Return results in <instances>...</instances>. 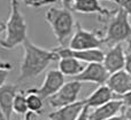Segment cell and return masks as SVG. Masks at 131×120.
<instances>
[{
  "label": "cell",
  "mask_w": 131,
  "mask_h": 120,
  "mask_svg": "<svg viewBox=\"0 0 131 120\" xmlns=\"http://www.w3.org/2000/svg\"><path fill=\"white\" fill-rule=\"evenodd\" d=\"M23 57L20 65V76L17 80H27L36 78L50 65L51 62L59 59L54 50L38 47L31 40L27 39L23 42Z\"/></svg>",
  "instance_id": "6da1fadb"
},
{
  "label": "cell",
  "mask_w": 131,
  "mask_h": 120,
  "mask_svg": "<svg viewBox=\"0 0 131 120\" xmlns=\"http://www.w3.org/2000/svg\"><path fill=\"white\" fill-rule=\"evenodd\" d=\"M6 24L5 38L0 39V46L4 49H13L20 45H23L28 39V25L25 18L20 10L17 0L10 1V13Z\"/></svg>",
  "instance_id": "7a4b0ae2"
},
{
  "label": "cell",
  "mask_w": 131,
  "mask_h": 120,
  "mask_svg": "<svg viewBox=\"0 0 131 120\" xmlns=\"http://www.w3.org/2000/svg\"><path fill=\"white\" fill-rule=\"evenodd\" d=\"M45 20L50 24L55 39L61 46H66L68 38L74 32V27H76L71 10L64 7H51L45 13Z\"/></svg>",
  "instance_id": "3957f363"
},
{
  "label": "cell",
  "mask_w": 131,
  "mask_h": 120,
  "mask_svg": "<svg viewBox=\"0 0 131 120\" xmlns=\"http://www.w3.org/2000/svg\"><path fill=\"white\" fill-rule=\"evenodd\" d=\"M104 39L105 45L108 47H112L116 43H122L123 41H131V24L129 22V15L122 7L118 6V8L115 9V13L111 16V21L107 25Z\"/></svg>",
  "instance_id": "277c9868"
},
{
  "label": "cell",
  "mask_w": 131,
  "mask_h": 120,
  "mask_svg": "<svg viewBox=\"0 0 131 120\" xmlns=\"http://www.w3.org/2000/svg\"><path fill=\"white\" fill-rule=\"evenodd\" d=\"M105 45V39L102 31L93 30L88 31L83 29L79 23H76V31L72 33L69 40L68 47L71 49L84 50V49H97Z\"/></svg>",
  "instance_id": "5b68a950"
},
{
  "label": "cell",
  "mask_w": 131,
  "mask_h": 120,
  "mask_svg": "<svg viewBox=\"0 0 131 120\" xmlns=\"http://www.w3.org/2000/svg\"><path fill=\"white\" fill-rule=\"evenodd\" d=\"M82 89V82L77 80H72L69 82H64V85L52 96L47 98V103L53 109L69 105L78 101L79 92Z\"/></svg>",
  "instance_id": "8992f818"
},
{
  "label": "cell",
  "mask_w": 131,
  "mask_h": 120,
  "mask_svg": "<svg viewBox=\"0 0 131 120\" xmlns=\"http://www.w3.org/2000/svg\"><path fill=\"white\" fill-rule=\"evenodd\" d=\"M64 85V74L61 71L50 70L46 72L43 85L39 88H30V91L37 93L43 100H47L50 96L55 94Z\"/></svg>",
  "instance_id": "52a82bcc"
},
{
  "label": "cell",
  "mask_w": 131,
  "mask_h": 120,
  "mask_svg": "<svg viewBox=\"0 0 131 120\" xmlns=\"http://www.w3.org/2000/svg\"><path fill=\"white\" fill-rule=\"evenodd\" d=\"M111 73L107 71L102 62H92L84 68V70L76 76L75 80L81 82H91L97 85H105L108 80Z\"/></svg>",
  "instance_id": "ba28073f"
},
{
  "label": "cell",
  "mask_w": 131,
  "mask_h": 120,
  "mask_svg": "<svg viewBox=\"0 0 131 120\" xmlns=\"http://www.w3.org/2000/svg\"><path fill=\"white\" fill-rule=\"evenodd\" d=\"M55 53L58 54L59 57H74L79 61L84 62V63H92V62H102L104 61L105 53L102 52L100 48L97 49H84V50H77L71 49L66 46H60V47L53 48Z\"/></svg>",
  "instance_id": "9c48e42d"
},
{
  "label": "cell",
  "mask_w": 131,
  "mask_h": 120,
  "mask_svg": "<svg viewBox=\"0 0 131 120\" xmlns=\"http://www.w3.org/2000/svg\"><path fill=\"white\" fill-rule=\"evenodd\" d=\"M102 64L111 74L124 69L125 52L123 49L122 43H116V45L109 47V49L107 50L104 56Z\"/></svg>",
  "instance_id": "30bf717a"
},
{
  "label": "cell",
  "mask_w": 131,
  "mask_h": 120,
  "mask_svg": "<svg viewBox=\"0 0 131 120\" xmlns=\"http://www.w3.org/2000/svg\"><path fill=\"white\" fill-rule=\"evenodd\" d=\"M71 10L81 14H98L100 18H108L115 13V10L102 6L100 0H75L71 6Z\"/></svg>",
  "instance_id": "8fae6325"
},
{
  "label": "cell",
  "mask_w": 131,
  "mask_h": 120,
  "mask_svg": "<svg viewBox=\"0 0 131 120\" xmlns=\"http://www.w3.org/2000/svg\"><path fill=\"white\" fill-rule=\"evenodd\" d=\"M125 105L122 100L114 98V100L107 102L106 104L98 107L93 110L91 113H89V120H106L112 117H115L123 112Z\"/></svg>",
  "instance_id": "7c38bea8"
},
{
  "label": "cell",
  "mask_w": 131,
  "mask_h": 120,
  "mask_svg": "<svg viewBox=\"0 0 131 120\" xmlns=\"http://www.w3.org/2000/svg\"><path fill=\"white\" fill-rule=\"evenodd\" d=\"M106 85L115 94V98L116 95H124L125 93L131 91V74H129L124 69L114 72L109 76Z\"/></svg>",
  "instance_id": "4fadbf2b"
},
{
  "label": "cell",
  "mask_w": 131,
  "mask_h": 120,
  "mask_svg": "<svg viewBox=\"0 0 131 120\" xmlns=\"http://www.w3.org/2000/svg\"><path fill=\"white\" fill-rule=\"evenodd\" d=\"M85 107V100L76 101L69 105L59 108V109L48 113V120H76L81 114L82 110Z\"/></svg>",
  "instance_id": "5bb4252c"
},
{
  "label": "cell",
  "mask_w": 131,
  "mask_h": 120,
  "mask_svg": "<svg viewBox=\"0 0 131 120\" xmlns=\"http://www.w3.org/2000/svg\"><path fill=\"white\" fill-rule=\"evenodd\" d=\"M18 88L16 85L5 84L0 87V109L5 113L8 120H12L13 113V102Z\"/></svg>",
  "instance_id": "9a60e30c"
},
{
  "label": "cell",
  "mask_w": 131,
  "mask_h": 120,
  "mask_svg": "<svg viewBox=\"0 0 131 120\" xmlns=\"http://www.w3.org/2000/svg\"><path fill=\"white\" fill-rule=\"evenodd\" d=\"M114 98H115V94L113 93V91L107 85H100L88 98H85V105L90 109L91 108L95 109Z\"/></svg>",
  "instance_id": "2e32d148"
},
{
  "label": "cell",
  "mask_w": 131,
  "mask_h": 120,
  "mask_svg": "<svg viewBox=\"0 0 131 120\" xmlns=\"http://www.w3.org/2000/svg\"><path fill=\"white\" fill-rule=\"evenodd\" d=\"M58 68L64 74V77H76L78 76L82 71L84 70L85 65L83 64V62L79 61L74 57H59L58 59Z\"/></svg>",
  "instance_id": "e0dca14e"
},
{
  "label": "cell",
  "mask_w": 131,
  "mask_h": 120,
  "mask_svg": "<svg viewBox=\"0 0 131 120\" xmlns=\"http://www.w3.org/2000/svg\"><path fill=\"white\" fill-rule=\"evenodd\" d=\"M25 93H27V103L29 111L35 114H41L44 108V100L37 93L30 89L25 91Z\"/></svg>",
  "instance_id": "ac0fdd59"
},
{
  "label": "cell",
  "mask_w": 131,
  "mask_h": 120,
  "mask_svg": "<svg viewBox=\"0 0 131 120\" xmlns=\"http://www.w3.org/2000/svg\"><path fill=\"white\" fill-rule=\"evenodd\" d=\"M13 111L16 114H20V116H25L29 112L25 91H18L16 93L15 97H14V102H13Z\"/></svg>",
  "instance_id": "d6986e66"
},
{
  "label": "cell",
  "mask_w": 131,
  "mask_h": 120,
  "mask_svg": "<svg viewBox=\"0 0 131 120\" xmlns=\"http://www.w3.org/2000/svg\"><path fill=\"white\" fill-rule=\"evenodd\" d=\"M22 1L25 6L38 9L40 7H45V6H48V5L57 4L58 0H22Z\"/></svg>",
  "instance_id": "ffe728a7"
},
{
  "label": "cell",
  "mask_w": 131,
  "mask_h": 120,
  "mask_svg": "<svg viewBox=\"0 0 131 120\" xmlns=\"http://www.w3.org/2000/svg\"><path fill=\"white\" fill-rule=\"evenodd\" d=\"M128 49L125 52V64H124V70L127 71L129 74H131V41L128 42Z\"/></svg>",
  "instance_id": "44dd1931"
},
{
  "label": "cell",
  "mask_w": 131,
  "mask_h": 120,
  "mask_svg": "<svg viewBox=\"0 0 131 120\" xmlns=\"http://www.w3.org/2000/svg\"><path fill=\"white\" fill-rule=\"evenodd\" d=\"M116 98H120V100H122L123 103H124V105H125V108L131 107V91L128 92V93H125L124 95L117 96Z\"/></svg>",
  "instance_id": "7402d4cb"
},
{
  "label": "cell",
  "mask_w": 131,
  "mask_h": 120,
  "mask_svg": "<svg viewBox=\"0 0 131 120\" xmlns=\"http://www.w3.org/2000/svg\"><path fill=\"white\" fill-rule=\"evenodd\" d=\"M118 6L122 7V8L128 13V15L131 17V0H121Z\"/></svg>",
  "instance_id": "603a6c76"
},
{
  "label": "cell",
  "mask_w": 131,
  "mask_h": 120,
  "mask_svg": "<svg viewBox=\"0 0 131 120\" xmlns=\"http://www.w3.org/2000/svg\"><path fill=\"white\" fill-rule=\"evenodd\" d=\"M89 110H90V108H88L85 105L84 107V109L82 110V112H81V114L78 116V118H77L76 120H89Z\"/></svg>",
  "instance_id": "cb8c5ba5"
},
{
  "label": "cell",
  "mask_w": 131,
  "mask_h": 120,
  "mask_svg": "<svg viewBox=\"0 0 131 120\" xmlns=\"http://www.w3.org/2000/svg\"><path fill=\"white\" fill-rule=\"evenodd\" d=\"M8 73H9V70H0V87L2 85H5L7 77H8Z\"/></svg>",
  "instance_id": "d4e9b609"
},
{
  "label": "cell",
  "mask_w": 131,
  "mask_h": 120,
  "mask_svg": "<svg viewBox=\"0 0 131 120\" xmlns=\"http://www.w3.org/2000/svg\"><path fill=\"white\" fill-rule=\"evenodd\" d=\"M13 69V64H10L9 62H4L0 59V70H9L10 71Z\"/></svg>",
  "instance_id": "484cf974"
},
{
  "label": "cell",
  "mask_w": 131,
  "mask_h": 120,
  "mask_svg": "<svg viewBox=\"0 0 131 120\" xmlns=\"http://www.w3.org/2000/svg\"><path fill=\"white\" fill-rule=\"evenodd\" d=\"M60 1H61L62 6H63L64 8H68V9L71 10V6H72V4L75 2V0H60Z\"/></svg>",
  "instance_id": "4316f807"
},
{
  "label": "cell",
  "mask_w": 131,
  "mask_h": 120,
  "mask_svg": "<svg viewBox=\"0 0 131 120\" xmlns=\"http://www.w3.org/2000/svg\"><path fill=\"white\" fill-rule=\"evenodd\" d=\"M123 113H124V116H125V118H127V120H131V107L124 108V110H123Z\"/></svg>",
  "instance_id": "83f0119b"
},
{
  "label": "cell",
  "mask_w": 131,
  "mask_h": 120,
  "mask_svg": "<svg viewBox=\"0 0 131 120\" xmlns=\"http://www.w3.org/2000/svg\"><path fill=\"white\" fill-rule=\"evenodd\" d=\"M106 120H127V118H125L124 113H123V112H122V114H117V116H115V117H112V118L106 119Z\"/></svg>",
  "instance_id": "f1b7e54d"
},
{
  "label": "cell",
  "mask_w": 131,
  "mask_h": 120,
  "mask_svg": "<svg viewBox=\"0 0 131 120\" xmlns=\"http://www.w3.org/2000/svg\"><path fill=\"white\" fill-rule=\"evenodd\" d=\"M34 114H35V113H32V112L29 111L24 117H23L22 120H34Z\"/></svg>",
  "instance_id": "f546056e"
},
{
  "label": "cell",
  "mask_w": 131,
  "mask_h": 120,
  "mask_svg": "<svg viewBox=\"0 0 131 120\" xmlns=\"http://www.w3.org/2000/svg\"><path fill=\"white\" fill-rule=\"evenodd\" d=\"M6 30V24L5 23H2V22H0V36H1V33Z\"/></svg>",
  "instance_id": "4dcf8cb0"
},
{
  "label": "cell",
  "mask_w": 131,
  "mask_h": 120,
  "mask_svg": "<svg viewBox=\"0 0 131 120\" xmlns=\"http://www.w3.org/2000/svg\"><path fill=\"white\" fill-rule=\"evenodd\" d=\"M0 120H8V119H7V117L5 116V113L2 112L1 109H0Z\"/></svg>",
  "instance_id": "1f68e13d"
},
{
  "label": "cell",
  "mask_w": 131,
  "mask_h": 120,
  "mask_svg": "<svg viewBox=\"0 0 131 120\" xmlns=\"http://www.w3.org/2000/svg\"><path fill=\"white\" fill-rule=\"evenodd\" d=\"M107 1H112V2H114V4H116V5H120L121 0H107Z\"/></svg>",
  "instance_id": "d6a6232c"
},
{
  "label": "cell",
  "mask_w": 131,
  "mask_h": 120,
  "mask_svg": "<svg viewBox=\"0 0 131 120\" xmlns=\"http://www.w3.org/2000/svg\"><path fill=\"white\" fill-rule=\"evenodd\" d=\"M34 120H38V119H34Z\"/></svg>",
  "instance_id": "836d02e7"
}]
</instances>
